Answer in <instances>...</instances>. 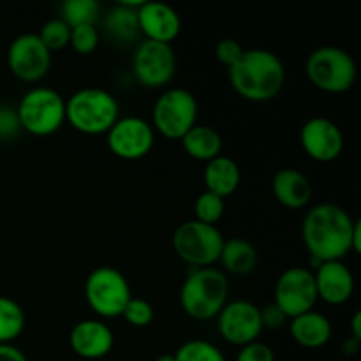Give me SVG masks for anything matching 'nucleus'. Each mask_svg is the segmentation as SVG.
Returning <instances> with one entry per match:
<instances>
[{
	"label": "nucleus",
	"instance_id": "nucleus-1",
	"mask_svg": "<svg viewBox=\"0 0 361 361\" xmlns=\"http://www.w3.org/2000/svg\"><path fill=\"white\" fill-rule=\"evenodd\" d=\"M358 221L342 207L321 203L310 208L302 222V238L314 264L342 261L353 252V235Z\"/></svg>",
	"mask_w": 361,
	"mask_h": 361
},
{
	"label": "nucleus",
	"instance_id": "nucleus-17",
	"mask_svg": "<svg viewBox=\"0 0 361 361\" xmlns=\"http://www.w3.org/2000/svg\"><path fill=\"white\" fill-rule=\"evenodd\" d=\"M317 298L328 305H344L355 293V275L344 261H324L316 267Z\"/></svg>",
	"mask_w": 361,
	"mask_h": 361
},
{
	"label": "nucleus",
	"instance_id": "nucleus-15",
	"mask_svg": "<svg viewBox=\"0 0 361 361\" xmlns=\"http://www.w3.org/2000/svg\"><path fill=\"white\" fill-rule=\"evenodd\" d=\"M300 145L312 161L326 164L341 157L344 150V134L334 120L314 116L302 126Z\"/></svg>",
	"mask_w": 361,
	"mask_h": 361
},
{
	"label": "nucleus",
	"instance_id": "nucleus-9",
	"mask_svg": "<svg viewBox=\"0 0 361 361\" xmlns=\"http://www.w3.org/2000/svg\"><path fill=\"white\" fill-rule=\"evenodd\" d=\"M85 298L88 307L104 319L122 317L133 291L126 275L113 267H99L85 282Z\"/></svg>",
	"mask_w": 361,
	"mask_h": 361
},
{
	"label": "nucleus",
	"instance_id": "nucleus-8",
	"mask_svg": "<svg viewBox=\"0 0 361 361\" xmlns=\"http://www.w3.org/2000/svg\"><path fill=\"white\" fill-rule=\"evenodd\" d=\"M197 99L187 88H168L159 95L152 111L155 133L168 140H182L197 123Z\"/></svg>",
	"mask_w": 361,
	"mask_h": 361
},
{
	"label": "nucleus",
	"instance_id": "nucleus-35",
	"mask_svg": "<svg viewBox=\"0 0 361 361\" xmlns=\"http://www.w3.org/2000/svg\"><path fill=\"white\" fill-rule=\"evenodd\" d=\"M261 312V323H263V328H281L284 326L286 323H288V317H286V314L282 312L281 309H279L275 303H268L267 307H263V309H259Z\"/></svg>",
	"mask_w": 361,
	"mask_h": 361
},
{
	"label": "nucleus",
	"instance_id": "nucleus-5",
	"mask_svg": "<svg viewBox=\"0 0 361 361\" xmlns=\"http://www.w3.org/2000/svg\"><path fill=\"white\" fill-rule=\"evenodd\" d=\"M310 83L326 94H344L356 81V62L345 49L337 46H321L314 49L305 63Z\"/></svg>",
	"mask_w": 361,
	"mask_h": 361
},
{
	"label": "nucleus",
	"instance_id": "nucleus-27",
	"mask_svg": "<svg viewBox=\"0 0 361 361\" xmlns=\"http://www.w3.org/2000/svg\"><path fill=\"white\" fill-rule=\"evenodd\" d=\"M173 356L176 361H226L221 349L203 338L183 342Z\"/></svg>",
	"mask_w": 361,
	"mask_h": 361
},
{
	"label": "nucleus",
	"instance_id": "nucleus-24",
	"mask_svg": "<svg viewBox=\"0 0 361 361\" xmlns=\"http://www.w3.org/2000/svg\"><path fill=\"white\" fill-rule=\"evenodd\" d=\"M221 261L224 274L233 275H249L252 274L257 264V250L249 240L243 238H229L224 240V245L221 250Z\"/></svg>",
	"mask_w": 361,
	"mask_h": 361
},
{
	"label": "nucleus",
	"instance_id": "nucleus-13",
	"mask_svg": "<svg viewBox=\"0 0 361 361\" xmlns=\"http://www.w3.org/2000/svg\"><path fill=\"white\" fill-rule=\"evenodd\" d=\"M7 63L14 76L25 83H37L51 67V53L37 34H21L7 49Z\"/></svg>",
	"mask_w": 361,
	"mask_h": 361
},
{
	"label": "nucleus",
	"instance_id": "nucleus-12",
	"mask_svg": "<svg viewBox=\"0 0 361 361\" xmlns=\"http://www.w3.org/2000/svg\"><path fill=\"white\" fill-rule=\"evenodd\" d=\"M108 148L115 157L123 161H137L147 157L155 143V130L140 116H122L106 134Z\"/></svg>",
	"mask_w": 361,
	"mask_h": 361
},
{
	"label": "nucleus",
	"instance_id": "nucleus-36",
	"mask_svg": "<svg viewBox=\"0 0 361 361\" xmlns=\"http://www.w3.org/2000/svg\"><path fill=\"white\" fill-rule=\"evenodd\" d=\"M0 361H28L23 351L13 344H0Z\"/></svg>",
	"mask_w": 361,
	"mask_h": 361
},
{
	"label": "nucleus",
	"instance_id": "nucleus-6",
	"mask_svg": "<svg viewBox=\"0 0 361 361\" xmlns=\"http://www.w3.org/2000/svg\"><path fill=\"white\" fill-rule=\"evenodd\" d=\"M21 129L37 137L51 136L66 123V99L48 87L30 88L16 108Z\"/></svg>",
	"mask_w": 361,
	"mask_h": 361
},
{
	"label": "nucleus",
	"instance_id": "nucleus-7",
	"mask_svg": "<svg viewBox=\"0 0 361 361\" xmlns=\"http://www.w3.org/2000/svg\"><path fill=\"white\" fill-rule=\"evenodd\" d=\"M224 235L217 226L192 221L182 222L173 233V250L189 268H210L219 263Z\"/></svg>",
	"mask_w": 361,
	"mask_h": 361
},
{
	"label": "nucleus",
	"instance_id": "nucleus-22",
	"mask_svg": "<svg viewBox=\"0 0 361 361\" xmlns=\"http://www.w3.org/2000/svg\"><path fill=\"white\" fill-rule=\"evenodd\" d=\"M141 2L143 0H137V2L120 0L118 6H115L106 14L104 28L113 41L123 42V44L136 41L140 35L136 9L141 6Z\"/></svg>",
	"mask_w": 361,
	"mask_h": 361
},
{
	"label": "nucleus",
	"instance_id": "nucleus-28",
	"mask_svg": "<svg viewBox=\"0 0 361 361\" xmlns=\"http://www.w3.org/2000/svg\"><path fill=\"white\" fill-rule=\"evenodd\" d=\"M39 39L42 41V44L48 48L49 53L60 51L66 46H69L71 39V27L67 23H63L60 18H53V20L46 21L42 25L41 32H39Z\"/></svg>",
	"mask_w": 361,
	"mask_h": 361
},
{
	"label": "nucleus",
	"instance_id": "nucleus-29",
	"mask_svg": "<svg viewBox=\"0 0 361 361\" xmlns=\"http://www.w3.org/2000/svg\"><path fill=\"white\" fill-rule=\"evenodd\" d=\"M226 210L224 200H221L215 194L207 192L204 190L203 194H200L194 203V214H196V221L203 222V224L215 226L222 219Z\"/></svg>",
	"mask_w": 361,
	"mask_h": 361
},
{
	"label": "nucleus",
	"instance_id": "nucleus-30",
	"mask_svg": "<svg viewBox=\"0 0 361 361\" xmlns=\"http://www.w3.org/2000/svg\"><path fill=\"white\" fill-rule=\"evenodd\" d=\"M69 46L78 55H90L99 46V32L95 25H80L71 28Z\"/></svg>",
	"mask_w": 361,
	"mask_h": 361
},
{
	"label": "nucleus",
	"instance_id": "nucleus-26",
	"mask_svg": "<svg viewBox=\"0 0 361 361\" xmlns=\"http://www.w3.org/2000/svg\"><path fill=\"white\" fill-rule=\"evenodd\" d=\"M101 14V4L97 0H66L60 6V20L71 28L80 25H95Z\"/></svg>",
	"mask_w": 361,
	"mask_h": 361
},
{
	"label": "nucleus",
	"instance_id": "nucleus-11",
	"mask_svg": "<svg viewBox=\"0 0 361 361\" xmlns=\"http://www.w3.org/2000/svg\"><path fill=\"white\" fill-rule=\"evenodd\" d=\"M274 298V303L286 314L288 319L314 310L319 298H317L312 270L291 267L282 271L275 284Z\"/></svg>",
	"mask_w": 361,
	"mask_h": 361
},
{
	"label": "nucleus",
	"instance_id": "nucleus-38",
	"mask_svg": "<svg viewBox=\"0 0 361 361\" xmlns=\"http://www.w3.org/2000/svg\"><path fill=\"white\" fill-rule=\"evenodd\" d=\"M360 344L361 342L355 341V338H348V341L342 344V353H344V355H349V356L356 355V353L360 351Z\"/></svg>",
	"mask_w": 361,
	"mask_h": 361
},
{
	"label": "nucleus",
	"instance_id": "nucleus-31",
	"mask_svg": "<svg viewBox=\"0 0 361 361\" xmlns=\"http://www.w3.org/2000/svg\"><path fill=\"white\" fill-rule=\"evenodd\" d=\"M154 307H152L150 302H147L145 298H133L127 302L126 309H123L122 317L130 324V326H136V328H145L148 324H152L154 321Z\"/></svg>",
	"mask_w": 361,
	"mask_h": 361
},
{
	"label": "nucleus",
	"instance_id": "nucleus-19",
	"mask_svg": "<svg viewBox=\"0 0 361 361\" xmlns=\"http://www.w3.org/2000/svg\"><path fill=\"white\" fill-rule=\"evenodd\" d=\"M274 197L289 210H302L312 200V183L309 176L295 168H284L277 171L271 180Z\"/></svg>",
	"mask_w": 361,
	"mask_h": 361
},
{
	"label": "nucleus",
	"instance_id": "nucleus-37",
	"mask_svg": "<svg viewBox=\"0 0 361 361\" xmlns=\"http://www.w3.org/2000/svg\"><path fill=\"white\" fill-rule=\"evenodd\" d=\"M351 338L361 342V312H355L351 319Z\"/></svg>",
	"mask_w": 361,
	"mask_h": 361
},
{
	"label": "nucleus",
	"instance_id": "nucleus-40",
	"mask_svg": "<svg viewBox=\"0 0 361 361\" xmlns=\"http://www.w3.org/2000/svg\"><path fill=\"white\" fill-rule=\"evenodd\" d=\"M155 361H176V360L173 355H161Z\"/></svg>",
	"mask_w": 361,
	"mask_h": 361
},
{
	"label": "nucleus",
	"instance_id": "nucleus-32",
	"mask_svg": "<svg viewBox=\"0 0 361 361\" xmlns=\"http://www.w3.org/2000/svg\"><path fill=\"white\" fill-rule=\"evenodd\" d=\"M243 51H245V49L242 48V44H240L236 39L231 37L221 39V41L215 44V59H217L219 63L228 67V69H231V67L242 59Z\"/></svg>",
	"mask_w": 361,
	"mask_h": 361
},
{
	"label": "nucleus",
	"instance_id": "nucleus-3",
	"mask_svg": "<svg viewBox=\"0 0 361 361\" xmlns=\"http://www.w3.org/2000/svg\"><path fill=\"white\" fill-rule=\"evenodd\" d=\"M229 281L219 268H190L180 289L183 312L196 321H208L219 316L228 303Z\"/></svg>",
	"mask_w": 361,
	"mask_h": 361
},
{
	"label": "nucleus",
	"instance_id": "nucleus-39",
	"mask_svg": "<svg viewBox=\"0 0 361 361\" xmlns=\"http://www.w3.org/2000/svg\"><path fill=\"white\" fill-rule=\"evenodd\" d=\"M353 252L360 254L361 252V222L358 221L355 229V235H353Z\"/></svg>",
	"mask_w": 361,
	"mask_h": 361
},
{
	"label": "nucleus",
	"instance_id": "nucleus-20",
	"mask_svg": "<svg viewBox=\"0 0 361 361\" xmlns=\"http://www.w3.org/2000/svg\"><path fill=\"white\" fill-rule=\"evenodd\" d=\"M289 331L298 345L305 349H319L330 342L334 335V326L324 314L317 310L296 316L289 319Z\"/></svg>",
	"mask_w": 361,
	"mask_h": 361
},
{
	"label": "nucleus",
	"instance_id": "nucleus-21",
	"mask_svg": "<svg viewBox=\"0 0 361 361\" xmlns=\"http://www.w3.org/2000/svg\"><path fill=\"white\" fill-rule=\"evenodd\" d=\"M203 180L207 192L226 200L238 190L240 182H242V171L235 159L228 157V155H219L214 161L207 162Z\"/></svg>",
	"mask_w": 361,
	"mask_h": 361
},
{
	"label": "nucleus",
	"instance_id": "nucleus-16",
	"mask_svg": "<svg viewBox=\"0 0 361 361\" xmlns=\"http://www.w3.org/2000/svg\"><path fill=\"white\" fill-rule=\"evenodd\" d=\"M140 34L147 41L171 44L182 32L180 14L171 6L162 2H141L136 9Z\"/></svg>",
	"mask_w": 361,
	"mask_h": 361
},
{
	"label": "nucleus",
	"instance_id": "nucleus-34",
	"mask_svg": "<svg viewBox=\"0 0 361 361\" xmlns=\"http://www.w3.org/2000/svg\"><path fill=\"white\" fill-rule=\"evenodd\" d=\"M236 361H275V353L270 345L256 341L240 348Z\"/></svg>",
	"mask_w": 361,
	"mask_h": 361
},
{
	"label": "nucleus",
	"instance_id": "nucleus-14",
	"mask_svg": "<svg viewBox=\"0 0 361 361\" xmlns=\"http://www.w3.org/2000/svg\"><path fill=\"white\" fill-rule=\"evenodd\" d=\"M217 328L226 342L238 348L256 342L264 330L259 307L249 300L228 302L219 312Z\"/></svg>",
	"mask_w": 361,
	"mask_h": 361
},
{
	"label": "nucleus",
	"instance_id": "nucleus-33",
	"mask_svg": "<svg viewBox=\"0 0 361 361\" xmlns=\"http://www.w3.org/2000/svg\"><path fill=\"white\" fill-rule=\"evenodd\" d=\"M21 130L16 108L0 106V141H11Z\"/></svg>",
	"mask_w": 361,
	"mask_h": 361
},
{
	"label": "nucleus",
	"instance_id": "nucleus-2",
	"mask_svg": "<svg viewBox=\"0 0 361 361\" xmlns=\"http://www.w3.org/2000/svg\"><path fill=\"white\" fill-rule=\"evenodd\" d=\"M229 85L240 97L250 102H267L281 94L286 83L282 60L268 49H245L242 59L228 69Z\"/></svg>",
	"mask_w": 361,
	"mask_h": 361
},
{
	"label": "nucleus",
	"instance_id": "nucleus-25",
	"mask_svg": "<svg viewBox=\"0 0 361 361\" xmlns=\"http://www.w3.org/2000/svg\"><path fill=\"white\" fill-rule=\"evenodd\" d=\"M25 330V312L9 296H0V344H13Z\"/></svg>",
	"mask_w": 361,
	"mask_h": 361
},
{
	"label": "nucleus",
	"instance_id": "nucleus-23",
	"mask_svg": "<svg viewBox=\"0 0 361 361\" xmlns=\"http://www.w3.org/2000/svg\"><path fill=\"white\" fill-rule=\"evenodd\" d=\"M182 147L190 159L201 162H210L222 155V136L215 127L196 123L185 136L182 137Z\"/></svg>",
	"mask_w": 361,
	"mask_h": 361
},
{
	"label": "nucleus",
	"instance_id": "nucleus-10",
	"mask_svg": "<svg viewBox=\"0 0 361 361\" xmlns=\"http://www.w3.org/2000/svg\"><path fill=\"white\" fill-rule=\"evenodd\" d=\"M133 73L141 87L154 90L166 87L176 73V55L173 46L145 39L134 49Z\"/></svg>",
	"mask_w": 361,
	"mask_h": 361
},
{
	"label": "nucleus",
	"instance_id": "nucleus-4",
	"mask_svg": "<svg viewBox=\"0 0 361 361\" xmlns=\"http://www.w3.org/2000/svg\"><path fill=\"white\" fill-rule=\"evenodd\" d=\"M118 118V101L104 88H81L66 101V122L87 136L108 134Z\"/></svg>",
	"mask_w": 361,
	"mask_h": 361
},
{
	"label": "nucleus",
	"instance_id": "nucleus-18",
	"mask_svg": "<svg viewBox=\"0 0 361 361\" xmlns=\"http://www.w3.org/2000/svg\"><path fill=\"white\" fill-rule=\"evenodd\" d=\"M71 349L83 360H101L111 353L115 335L111 328L99 319H83L76 323L69 335Z\"/></svg>",
	"mask_w": 361,
	"mask_h": 361
}]
</instances>
